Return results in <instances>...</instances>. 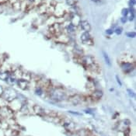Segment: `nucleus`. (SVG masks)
<instances>
[{"label":"nucleus","mask_w":136,"mask_h":136,"mask_svg":"<svg viewBox=\"0 0 136 136\" xmlns=\"http://www.w3.org/2000/svg\"><path fill=\"white\" fill-rule=\"evenodd\" d=\"M48 93L50 98L54 102H61L66 99V93L61 88H52Z\"/></svg>","instance_id":"1"},{"label":"nucleus","mask_w":136,"mask_h":136,"mask_svg":"<svg viewBox=\"0 0 136 136\" xmlns=\"http://www.w3.org/2000/svg\"><path fill=\"white\" fill-rule=\"evenodd\" d=\"M18 97V93L13 88L8 87L4 89L3 93L2 95V98L6 101L7 104L11 101H13V100Z\"/></svg>","instance_id":"2"},{"label":"nucleus","mask_w":136,"mask_h":136,"mask_svg":"<svg viewBox=\"0 0 136 136\" xmlns=\"http://www.w3.org/2000/svg\"><path fill=\"white\" fill-rule=\"evenodd\" d=\"M81 62L83 65L84 67L86 68L89 69L92 67L94 64L97 63L96 60H95V58H93L91 55H86V56H82V58H81Z\"/></svg>","instance_id":"3"},{"label":"nucleus","mask_w":136,"mask_h":136,"mask_svg":"<svg viewBox=\"0 0 136 136\" xmlns=\"http://www.w3.org/2000/svg\"><path fill=\"white\" fill-rule=\"evenodd\" d=\"M9 105H7L9 108H10L13 112H18L20 111L21 107H22L23 104H24L23 102H22L20 99L16 98L15 100H13V101L8 103Z\"/></svg>","instance_id":"4"},{"label":"nucleus","mask_w":136,"mask_h":136,"mask_svg":"<svg viewBox=\"0 0 136 136\" xmlns=\"http://www.w3.org/2000/svg\"><path fill=\"white\" fill-rule=\"evenodd\" d=\"M63 29L64 28L62 27V24L56 22V23H54V24L50 26L49 31L52 35H54V36H56L57 37V36H58L59 34H62Z\"/></svg>","instance_id":"5"},{"label":"nucleus","mask_w":136,"mask_h":136,"mask_svg":"<svg viewBox=\"0 0 136 136\" xmlns=\"http://www.w3.org/2000/svg\"><path fill=\"white\" fill-rule=\"evenodd\" d=\"M121 68L122 69V71L125 73H130L134 70L135 65L132 62L130 61H122L121 63Z\"/></svg>","instance_id":"6"},{"label":"nucleus","mask_w":136,"mask_h":136,"mask_svg":"<svg viewBox=\"0 0 136 136\" xmlns=\"http://www.w3.org/2000/svg\"><path fill=\"white\" fill-rule=\"evenodd\" d=\"M85 100H85L84 97H83L82 96H80V95H79V94L73 95V96H72L68 98V101L70 102L72 104L75 105V106L76 105L82 104V103Z\"/></svg>","instance_id":"7"},{"label":"nucleus","mask_w":136,"mask_h":136,"mask_svg":"<svg viewBox=\"0 0 136 136\" xmlns=\"http://www.w3.org/2000/svg\"><path fill=\"white\" fill-rule=\"evenodd\" d=\"M81 40L83 44H89V45H93V40L90 35L89 32H84L81 34Z\"/></svg>","instance_id":"8"},{"label":"nucleus","mask_w":136,"mask_h":136,"mask_svg":"<svg viewBox=\"0 0 136 136\" xmlns=\"http://www.w3.org/2000/svg\"><path fill=\"white\" fill-rule=\"evenodd\" d=\"M45 121H48V122L53 123V124H59L61 122V119L58 117H57L56 115H52V114H45V115L43 117Z\"/></svg>","instance_id":"9"},{"label":"nucleus","mask_w":136,"mask_h":136,"mask_svg":"<svg viewBox=\"0 0 136 136\" xmlns=\"http://www.w3.org/2000/svg\"><path fill=\"white\" fill-rule=\"evenodd\" d=\"M69 18H70L71 20V23L72 25H74L75 27H77V26L79 25L81 20L80 19V16L77 13H72L69 15Z\"/></svg>","instance_id":"10"},{"label":"nucleus","mask_w":136,"mask_h":136,"mask_svg":"<svg viewBox=\"0 0 136 136\" xmlns=\"http://www.w3.org/2000/svg\"><path fill=\"white\" fill-rule=\"evenodd\" d=\"M16 85L22 90H27L30 87V82L23 79H19L16 80Z\"/></svg>","instance_id":"11"},{"label":"nucleus","mask_w":136,"mask_h":136,"mask_svg":"<svg viewBox=\"0 0 136 136\" xmlns=\"http://www.w3.org/2000/svg\"><path fill=\"white\" fill-rule=\"evenodd\" d=\"M54 14L55 15V16H57V17H58V18L63 17L65 14V11L64 7L61 6H59V5L55 6V7H54Z\"/></svg>","instance_id":"12"},{"label":"nucleus","mask_w":136,"mask_h":136,"mask_svg":"<svg viewBox=\"0 0 136 136\" xmlns=\"http://www.w3.org/2000/svg\"><path fill=\"white\" fill-rule=\"evenodd\" d=\"M103 95H104V93H103V92L101 90L95 89L92 92L91 95H90V98L92 100H99L100 99L102 98Z\"/></svg>","instance_id":"13"},{"label":"nucleus","mask_w":136,"mask_h":136,"mask_svg":"<svg viewBox=\"0 0 136 136\" xmlns=\"http://www.w3.org/2000/svg\"><path fill=\"white\" fill-rule=\"evenodd\" d=\"M79 26L81 29L82 30H84L85 32H89L90 30H91V26H90L89 23L86 20L81 21Z\"/></svg>","instance_id":"14"},{"label":"nucleus","mask_w":136,"mask_h":136,"mask_svg":"<svg viewBox=\"0 0 136 136\" xmlns=\"http://www.w3.org/2000/svg\"><path fill=\"white\" fill-rule=\"evenodd\" d=\"M33 109H34V111L36 114H37V115H39L40 117H44L46 113H45V111L44 109L41 107L40 106H38V105H35L33 107Z\"/></svg>","instance_id":"15"},{"label":"nucleus","mask_w":136,"mask_h":136,"mask_svg":"<svg viewBox=\"0 0 136 136\" xmlns=\"http://www.w3.org/2000/svg\"><path fill=\"white\" fill-rule=\"evenodd\" d=\"M11 71H0V80L6 82L7 79L10 75Z\"/></svg>","instance_id":"16"},{"label":"nucleus","mask_w":136,"mask_h":136,"mask_svg":"<svg viewBox=\"0 0 136 136\" xmlns=\"http://www.w3.org/2000/svg\"><path fill=\"white\" fill-rule=\"evenodd\" d=\"M57 40L59 41L60 43H64V44H65V43H68V37L66 36L65 34H64L63 33L61 34H59L58 36H57Z\"/></svg>","instance_id":"17"},{"label":"nucleus","mask_w":136,"mask_h":136,"mask_svg":"<svg viewBox=\"0 0 136 136\" xmlns=\"http://www.w3.org/2000/svg\"><path fill=\"white\" fill-rule=\"evenodd\" d=\"M62 125L64 126V128L68 131H72L74 130V128L75 127V124L73 122H72V121H66V122H64Z\"/></svg>","instance_id":"18"},{"label":"nucleus","mask_w":136,"mask_h":136,"mask_svg":"<svg viewBox=\"0 0 136 136\" xmlns=\"http://www.w3.org/2000/svg\"><path fill=\"white\" fill-rule=\"evenodd\" d=\"M65 30L69 34H74V33L75 32L76 27H75L74 25H72L71 23H68V24L65 26Z\"/></svg>","instance_id":"19"},{"label":"nucleus","mask_w":136,"mask_h":136,"mask_svg":"<svg viewBox=\"0 0 136 136\" xmlns=\"http://www.w3.org/2000/svg\"><path fill=\"white\" fill-rule=\"evenodd\" d=\"M16 79L14 77V76L12 75V74H10V75L9 76V78L7 79V80H6V82L8 83V84L9 85H11V86H13V85H15L16 84Z\"/></svg>","instance_id":"20"},{"label":"nucleus","mask_w":136,"mask_h":136,"mask_svg":"<svg viewBox=\"0 0 136 136\" xmlns=\"http://www.w3.org/2000/svg\"><path fill=\"white\" fill-rule=\"evenodd\" d=\"M47 9V6L46 4H44V3H42L41 5H40V6H38V10H39L40 13H46Z\"/></svg>","instance_id":"21"},{"label":"nucleus","mask_w":136,"mask_h":136,"mask_svg":"<svg viewBox=\"0 0 136 136\" xmlns=\"http://www.w3.org/2000/svg\"><path fill=\"white\" fill-rule=\"evenodd\" d=\"M12 6H13V8L14 9L18 10V9H20L21 8V2L19 1V0H16L15 2H13V3L12 4Z\"/></svg>","instance_id":"22"},{"label":"nucleus","mask_w":136,"mask_h":136,"mask_svg":"<svg viewBox=\"0 0 136 136\" xmlns=\"http://www.w3.org/2000/svg\"><path fill=\"white\" fill-rule=\"evenodd\" d=\"M103 55H104V60L106 61V63L109 66L111 65V59H110L108 54H107L105 51H103Z\"/></svg>","instance_id":"23"},{"label":"nucleus","mask_w":136,"mask_h":136,"mask_svg":"<svg viewBox=\"0 0 136 136\" xmlns=\"http://www.w3.org/2000/svg\"><path fill=\"white\" fill-rule=\"evenodd\" d=\"M35 93L38 95V96H41V95L44 93V89H43L41 87L37 86L35 89Z\"/></svg>","instance_id":"24"},{"label":"nucleus","mask_w":136,"mask_h":136,"mask_svg":"<svg viewBox=\"0 0 136 136\" xmlns=\"http://www.w3.org/2000/svg\"><path fill=\"white\" fill-rule=\"evenodd\" d=\"M65 2L70 6H75L77 3V0H65Z\"/></svg>","instance_id":"25"},{"label":"nucleus","mask_w":136,"mask_h":136,"mask_svg":"<svg viewBox=\"0 0 136 136\" xmlns=\"http://www.w3.org/2000/svg\"><path fill=\"white\" fill-rule=\"evenodd\" d=\"M42 3H44V0H34L33 4L35 6H39L40 5H41Z\"/></svg>","instance_id":"26"},{"label":"nucleus","mask_w":136,"mask_h":136,"mask_svg":"<svg viewBox=\"0 0 136 136\" xmlns=\"http://www.w3.org/2000/svg\"><path fill=\"white\" fill-rule=\"evenodd\" d=\"M7 105V103L2 98V97H0V108L2 107H5V106H6Z\"/></svg>","instance_id":"27"},{"label":"nucleus","mask_w":136,"mask_h":136,"mask_svg":"<svg viewBox=\"0 0 136 136\" xmlns=\"http://www.w3.org/2000/svg\"><path fill=\"white\" fill-rule=\"evenodd\" d=\"M126 35L128 36V37H132V38H134L135 37V32H129V33H127Z\"/></svg>","instance_id":"28"},{"label":"nucleus","mask_w":136,"mask_h":136,"mask_svg":"<svg viewBox=\"0 0 136 136\" xmlns=\"http://www.w3.org/2000/svg\"><path fill=\"white\" fill-rule=\"evenodd\" d=\"M127 91H128V95L131 97H135V93L132 91V90H131V89H127Z\"/></svg>","instance_id":"29"},{"label":"nucleus","mask_w":136,"mask_h":136,"mask_svg":"<svg viewBox=\"0 0 136 136\" xmlns=\"http://www.w3.org/2000/svg\"><path fill=\"white\" fill-rule=\"evenodd\" d=\"M122 30H123V29L121 27H118L115 30V33L117 34H121V33H122Z\"/></svg>","instance_id":"30"},{"label":"nucleus","mask_w":136,"mask_h":136,"mask_svg":"<svg viewBox=\"0 0 136 136\" xmlns=\"http://www.w3.org/2000/svg\"><path fill=\"white\" fill-rule=\"evenodd\" d=\"M128 12H129V10H128V9H124L123 10H122V14H123V16H125V17H126V16H127Z\"/></svg>","instance_id":"31"},{"label":"nucleus","mask_w":136,"mask_h":136,"mask_svg":"<svg viewBox=\"0 0 136 136\" xmlns=\"http://www.w3.org/2000/svg\"><path fill=\"white\" fill-rule=\"evenodd\" d=\"M129 4H130L131 7H133L135 5V0H130Z\"/></svg>","instance_id":"32"},{"label":"nucleus","mask_w":136,"mask_h":136,"mask_svg":"<svg viewBox=\"0 0 136 136\" xmlns=\"http://www.w3.org/2000/svg\"><path fill=\"white\" fill-rule=\"evenodd\" d=\"M116 79H117V82H118V83L120 86H122V83H121V79H119V77L118 75H116Z\"/></svg>","instance_id":"33"},{"label":"nucleus","mask_w":136,"mask_h":136,"mask_svg":"<svg viewBox=\"0 0 136 136\" xmlns=\"http://www.w3.org/2000/svg\"><path fill=\"white\" fill-rule=\"evenodd\" d=\"M3 91H4V89L2 86H0V97H2V95L3 93Z\"/></svg>","instance_id":"34"},{"label":"nucleus","mask_w":136,"mask_h":136,"mask_svg":"<svg viewBox=\"0 0 136 136\" xmlns=\"http://www.w3.org/2000/svg\"><path fill=\"white\" fill-rule=\"evenodd\" d=\"M106 33L107 34H109V35H111V34H112L114 33V31L112 30H111V29H109V30H106Z\"/></svg>","instance_id":"35"},{"label":"nucleus","mask_w":136,"mask_h":136,"mask_svg":"<svg viewBox=\"0 0 136 136\" xmlns=\"http://www.w3.org/2000/svg\"><path fill=\"white\" fill-rule=\"evenodd\" d=\"M121 22H122L123 23H125L127 22V18L124 16V17H122V18L121 19Z\"/></svg>","instance_id":"36"},{"label":"nucleus","mask_w":136,"mask_h":136,"mask_svg":"<svg viewBox=\"0 0 136 136\" xmlns=\"http://www.w3.org/2000/svg\"><path fill=\"white\" fill-rule=\"evenodd\" d=\"M0 136H5V132L4 130H2L0 128Z\"/></svg>","instance_id":"37"},{"label":"nucleus","mask_w":136,"mask_h":136,"mask_svg":"<svg viewBox=\"0 0 136 136\" xmlns=\"http://www.w3.org/2000/svg\"><path fill=\"white\" fill-rule=\"evenodd\" d=\"M92 2H95V3H101L102 2V0H91Z\"/></svg>","instance_id":"38"},{"label":"nucleus","mask_w":136,"mask_h":136,"mask_svg":"<svg viewBox=\"0 0 136 136\" xmlns=\"http://www.w3.org/2000/svg\"><path fill=\"white\" fill-rule=\"evenodd\" d=\"M68 112H69V113H71V114H76V115H81V114H79V113H77V112H74V111H68Z\"/></svg>","instance_id":"39"},{"label":"nucleus","mask_w":136,"mask_h":136,"mask_svg":"<svg viewBox=\"0 0 136 136\" xmlns=\"http://www.w3.org/2000/svg\"><path fill=\"white\" fill-rule=\"evenodd\" d=\"M7 2H9V0H0V4H4Z\"/></svg>","instance_id":"40"},{"label":"nucleus","mask_w":136,"mask_h":136,"mask_svg":"<svg viewBox=\"0 0 136 136\" xmlns=\"http://www.w3.org/2000/svg\"><path fill=\"white\" fill-rule=\"evenodd\" d=\"M1 125H2V122H1V121H0V128H1Z\"/></svg>","instance_id":"41"}]
</instances>
